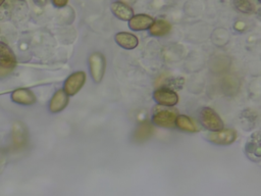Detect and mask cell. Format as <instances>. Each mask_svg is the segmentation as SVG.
<instances>
[{"label":"cell","mask_w":261,"mask_h":196,"mask_svg":"<svg viewBox=\"0 0 261 196\" xmlns=\"http://www.w3.org/2000/svg\"><path fill=\"white\" fill-rule=\"evenodd\" d=\"M176 111L170 108H165V106H157L154 109L152 122L158 127L162 128H172L175 124Z\"/></svg>","instance_id":"obj_1"},{"label":"cell","mask_w":261,"mask_h":196,"mask_svg":"<svg viewBox=\"0 0 261 196\" xmlns=\"http://www.w3.org/2000/svg\"><path fill=\"white\" fill-rule=\"evenodd\" d=\"M200 120L204 128L209 131H219L223 129V122L219 115L210 107H204L200 111Z\"/></svg>","instance_id":"obj_2"},{"label":"cell","mask_w":261,"mask_h":196,"mask_svg":"<svg viewBox=\"0 0 261 196\" xmlns=\"http://www.w3.org/2000/svg\"><path fill=\"white\" fill-rule=\"evenodd\" d=\"M89 63H90V71L93 80L96 83L101 82L105 71V59L103 55L98 52L91 54L89 58Z\"/></svg>","instance_id":"obj_3"},{"label":"cell","mask_w":261,"mask_h":196,"mask_svg":"<svg viewBox=\"0 0 261 196\" xmlns=\"http://www.w3.org/2000/svg\"><path fill=\"white\" fill-rule=\"evenodd\" d=\"M86 82V75L84 71H75L71 74L64 82L63 91L66 95H74L76 94L81 88L84 86Z\"/></svg>","instance_id":"obj_4"},{"label":"cell","mask_w":261,"mask_h":196,"mask_svg":"<svg viewBox=\"0 0 261 196\" xmlns=\"http://www.w3.org/2000/svg\"><path fill=\"white\" fill-rule=\"evenodd\" d=\"M153 98L159 105L165 107H172L178 101L177 94L171 89L167 88L157 89L153 94Z\"/></svg>","instance_id":"obj_5"},{"label":"cell","mask_w":261,"mask_h":196,"mask_svg":"<svg viewBox=\"0 0 261 196\" xmlns=\"http://www.w3.org/2000/svg\"><path fill=\"white\" fill-rule=\"evenodd\" d=\"M237 137V133L231 129H221L219 131L211 132L207 135V139L218 145H228L231 144Z\"/></svg>","instance_id":"obj_6"},{"label":"cell","mask_w":261,"mask_h":196,"mask_svg":"<svg viewBox=\"0 0 261 196\" xmlns=\"http://www.w3.org/2000/svg\"><path fill=\"white\" fill-rule=\"evenodd\" d=\"M154 19L147 14H137L133 15V17L128 20V27L133 31H145L149 29Z\"/></svg>","instance_id":"obj_7"},{"label":"cell","mask_w":261,"mask_h":196,"mask_svg":"<svg viewBox=\"0 0 261 196\" xmlns=\"http://www.w3.org/2000/svg\"><path fill=\"white\" fill-rule=\"evenodd\" d=\"M13 102L20 105H32L36 102V96L29 89H16L11 93Z\"/></svg>","instance_id":"obj_8"},{"label":"cell","mask_w":261,"mask_h":196,"mask_svg":"<svg viewBox=\"0 0 261 196\" xmlns=\"http://www.w3.org/2000/svg\"><path fill=\"white\" fill-rule=\"evenodd\" d=\"M67 96L68 95H66V93L63 90H57L50 100V103H49L50 111L52 113H56L63 110L68 103Z\"/></svg>","instance_id":"obj_9"},{"label":"cell","mask_w":261,"mask_h":196,"mask_svg":"<svg viewBox=\"0 0 261 196\" xmlns=\"http://www.w3.org/2000/svg\"><path fill=\"white\" fill-rule=\"evenodd\" d=\"M16 64V58L12 50L3 42H0V66L12 69Z\"/></svg>","instance_id":"obj_10"},{"label":"cell","mask_w":261,"mask_h":196,"mask_svg":"<svg viewBox=\"0 0 261 196\" xmlns=\"http://www.w3.org/2000/svg\"><path fill=\"white\" fill-rule=\"evenodd\" d=\"M110 9L112 13L121 20H129L134 15L133 9L123 2H113L110 6Z\"/></svg>","instance_id":"obj_11"},{"label":"cell","mask_w":261,"mask_h":196,"mask_svg":"<svg viewBox=\"0 0 261 196\" xmlns=\"http://www.w3.org/2000/svg\"><path fill=\"white\" fill-rule=\"evenodd\" d=\"M115 41L116 43L124 48V49H127V50H130V49H134L138 46V38L130 34V33H126V32H119L115 35Z\"/></svg>","instance_id":"obj_12"},{"label":"cell","mask_w":261,"mask_h":196,"mask_svg":"<svg viewBox=\"0 0 261 196\" xmlns=\"http://www.w3.org/2000/svg\"><path fill=\"white\" fill-rule=\"evenodd\" d=\"M153 127L150 122L148 121H142L138 127L137 129L135 130L134 132V135H133V139L136 141V142H144L146 140H148L152 134H153Z\"/></svg>","instance_id":"obj_13"},{"label":"cell","mask_w":261,"mask_h":196,"mask_svg":"<svg viewBox=\"0 0 261 196\" xmlns=\"http://www.w3.org/2000/svg\"><path fill=\"white\" fill-rule=\"evenodd\" d=\"M149 29H150V34L152 36L160 37L169 33L171 29V24L164 19H158V20H154V22Z\"/></svg>","instance_id":"obj_14"},{"label":"cell","mask_w":261,"mask_h":196,"mask_svg":"<svg viewBox=\"0 0 261 196\" xmlns=\"http://www.w3.org/2000/svg\"><path fill=\"white\" fill-rule=\"evenodd\" d=\"M175 126L185 132H198V127L197 125L187 115H177L175 118Z\"/></svg>","instance_id":"obj_15"},{"label":"cell","mask_w":261,"mask_h":196,"mask_svg":"<svg viewBox=\"0 0 261 196\" xmlns=\"http://www.w3.org/2000/svg\"><path fill=\"white\" fill-rule=\"evenodd\" d=\"M233 6L242 13L252 14L255 12V4L252 0H232Z\"/></svg>","instance_id":"obj_16"},{"label":"cell","mask_w":261,"mask_h":196,"mask_svg":"<svg viewBox=\"0 0 261 196\" xmlns=\"http://www.w3.org/2000/svg\"><path fill=\"white\" fill-rule=\"evenodd\" d=\"M52 3L55 7H63L66 5L67 3V0H52Z\"/></svg>","instance_id":"obj_17"},{"label":"cell","mask_w":261,"mask_h":196,"mask_svg":"<svg viewBox=\"0 0 261 196\" xmlns=\"http://www.w3.org/2000/svg\"><path fill=\"white\" fill-rule=\"evenodd\" d=\"M10 68H5V67H2L0 66V77H4L6 75H8L10 72Z\"/></svg>","instance_id":"obj_18"},{"label":"cell","mask_w":261,"mask_h":196,"mask_svg":"<svg viewBox=\"0 0 261 196\" xmlns=\"http://www.w3.org/2000/svg\"><path fill=\"white\" fill-rule=\"evenodd\" d=\"M34 2L38 5V6H44L45 4H46V2H47V0H34Z\"/></svg>","instance_id":"obj_19"},{"label":"cell","mask_w":261,"mask_h":196,"mask_svg":"<svg viewBox=\"0 0 261 196\" xmlns=\"http://www.w3.org/2000/svg\"><path fill=\"white\" fill-rule=\"evenodd\" d=\"M5 2V0H0V6Z\"/></svg>","instance_id":"obj_20"}]
</instances>
